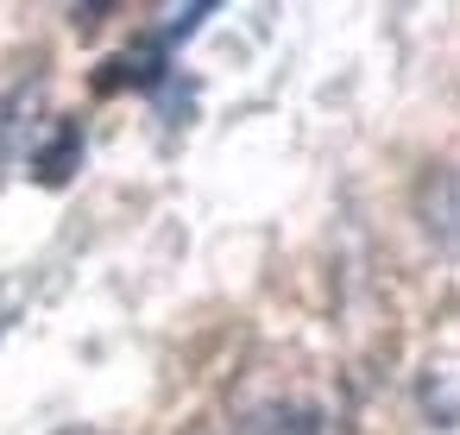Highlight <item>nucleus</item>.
<instances>
[{"label":"nucleus","instance_id":"1","mask_svg":"<svg viewBox=\"0 0 460 435\" xmlns=\"http://www.w3.org/2000/svg\"><path fill=\"white\" fill-rule=\"evenodd\" d=\"M422 221H429V234L460 259V171L429 177V190H422Z\"/></svg>","mask_w":460,"mask_h":435},{"label":"nucleus","instance_id":"2","mask_svg":"<svg viewBox=\"0 0 460 435\" xmlns=\"http://www.w3.org/2000/svg\"><path fill=\"white\" fill-rule=\"evenodd\" d=\"M240 435H322V422L303 404H265V410H252L240 422Z\"/></svg>","mask_w":460,"mask_h":435},{"label":"nucleus","instance_id":"3","mask_svg":"<svg viewBox=\"0 0 460 435\" xmlns=\"http://www.w3.org/2000/svg\"><path fill=\"white\" fill-rule=\"evenodd\" d=\"M76 158H83V133H76V127H58V139L39 152V177H45V183H64V177L76 171Z\"/></svg>","mask_w":460,"mask_h":435},{"label":"nucleus","instance_id":"4","mask_svg":"<svg viewBox=\"0 0 460 435\" xmlns=\"http://www.w3.org/2000/svg\"><path fill=\"white\" fill-rule=\"evenodd\" d=\"M0 334H7V315H0Z\"/></svg>","mask_w":460,"mask_h":435}]
</instances>
